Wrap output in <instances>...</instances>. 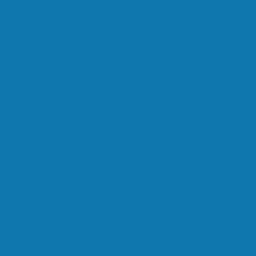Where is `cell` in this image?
Listing matches in <instances>:
<instances>
[]
</instances>
